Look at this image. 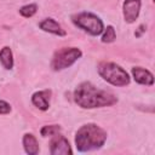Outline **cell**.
Segmentation results:
<instances>
[{"label":"cell","instance_id":"cell-9","mask_svg":"<svg viewBox=\"0 0 155 155\" xmlns=\"http://www.w3.org/2000/svg\"><path fill=\"white\" fill-rule=\"evenodd\" d=\"M39 28L45 33H50V34H53L57 36H65L67 35L65 29H63V27L52 17L44 18L41 22H39Z\"/></svg>","mask_w":155,"mask_h":155},{"label":"cell","instance_id":"cell-13","mask_svg":"<svg viewBox=\"0 0 155 155\" xmlns=\"http://www.w3.org/2000/svg\"><path fill=\"white\" fill-rule=\"evenodd\" d=\"M116 40V31L113 25H107L104 27L103 33L101 34V41L103 44H111Z\"/></svg>","mask_w":155,"mask_h":155},{"label":"cell","instance_id":"cell-14","mask_svg":"<svg viewBox=\"0 0 155 155\" xmlns=\"http://www.w3.org/2000/svg\"><path fill=\"white\" fill-rule=\"evenodd\" d=\"M36 12H38V4H35V2L23 5L18 10V13L24 18H31Z\"/></svg>","mask_w":155,"mask_h":155},{"label":"cell","instance_id":"cell-5","mask_svg":"<svg viewBox=\"0 0 155 155\" xmlns=\"http://www.w3.org/2000/svg\"><path fill=\"white\" fill-rule=\"evenodd\" d=\"M81 57H82V51L79 47L75 46L62 47L53 53L50 67L53 71H61L70 68Z\"/></svg>","mask_w":155,"mask_h":155},{"label":"cell","instance_id":"cell-11","mask_svg":"<svg viewBox=\"0 0 155 155\" xmlns=\"http://www.w3.org/2000/svg\"><path fill=\"white\" fill-rule=\"evenodd\" d=\"M22 145H23L24 151L28 155H36L40 151L38 139H36V137L33 133L27 132V133L23 134V137H22Z\"/></svg>","mask_w":155,"mask_h":155},{"label":"cell","instance_id":"cell-3","mask_svg":"<svg viewBox=\"0 0 155 155\" xmlns=\"http://www.w3.org/2000/svg\"><path fill=\"white\" fill-rule=\"evenodd\" d=\"M97 71L104 81L116 87H124L130 85L131 82L130 74L120 64L115 62H109V61L99 62L97 65Z\"/></svg>","mask_w":155,"mask_h":155},{"label":"cell","instance_id":"cell-10","mask_svg":"<svg viewBox=\"0 0 155 155\" xmlns=\"http://www.w3.org/2000/svg\"><path fill=\"white\" fill-rule=\"evenodd\" d=\"M131 74L133 80L144 86H153L154 85V75L150 70L143 68V67H133L131 69Z\"/></svg>","mask_w":155,"mask_h":155},{"label":"cell","instance_id":"cell-12","mask_svg":"<svg viewBox=\"0 0 155 155\" xmlns=\"http://www.w3.org/2000/svg\"><path fill=\"white\" fill-rule=\"evenodd\" d=\"M0 63L6 70H11L15 65L13 52L10 46H4L0 50Z\"/></svg>","mask_w":155,"mask_h":155},{"label":"cell","instance_id":"cell-2","mask_svg":"<svg viewBox=\"0 0 155 155\" xmlns=\"http://www.w3.org/2000/svg\"><path fill=\"white\" fill-rule=\"evenodd\" d=\"M108 138L107 131L94 122L82 125L75 132V148L79 153L93 151L103 148Z\"/></svg>","mask_w":155,"mask_h":155},{"label":"cell","instance_id":"cell-16","mask_svg":"<svg viewBox=\"0 0 155 155\" xmlns=\"http://www.w3.org/2000/svg\"><path fill=\"white\" fill-rule=\"evenodd\" d=\"M12 111V107L4 99H0V115H6Z\"/></svg>","mask_w":155,"mask_h":155},{"label":"cell","instance_id":"cell-8","mask_svg":"<svg viewBox=\"0 0 155 155\" xmlns=\"http://www.w3.org/2000/svg\"><path fill=\"white\" fill-rule=\"evenodd\" d=\"M52 91L51 90H40L31 94V103L35 108L41 111H46L50 108V99H51Z\"/></svg>","mask_w":155,"mask_h":155},{"label":"cell","instance_id":"cell-15","mask_svg":"<svg viewBox=\"0 0 155 155\" xmlns=\"http://www.w3.org/2000/svg\"><path fill=\"white\" fill-rule=\"evenodd\" d=\"M61 131H62L61 125H57V124H54V125H45V126L41 127L40 134H41V137L46 138V137H52V136L59 133Z\"/></svg>","mask_w":155,"mask_h":155},{"label":"cell","instance_id":"cell-1","mask_svg":"<svg viewBox=\"0 0 155 155\" xmlns=\"http://www.w3.org/2000/svg\"><path fill=\"white\" fill-rule=\"evenodd\" d=\"M74 102L82 109H96L111 107L117 103V97L105 90L96 87L90 81H82L76 86L73 93Z\"/></svg>","mask_w":155,"mask_h":155},{"label":"cell","instance_id":"cell-7","mask_svg":"<svg viewBox=\"0 0 155 155\" xmlns=\"http://www.w3.org/2000/svg\"><path fill=\"white\" fill-rule=\"evenodd\" d=\"M142 0H124L122 2V16L124 21L128 24L136 22L140 13Z\"/></svg>","mask_w":155,"mask_h":155},{"label":"cell","instance_id":"cell-17","mask_svg":"<svg viewBox=\"0 0 155 155\" xmlns=\"http://www.w3.org/2000/svg\"><path fill=\"white\" fill-rule=\"evenodd\" d=\"M145 30H147V25H145V24H140V25L138 27V29L134 31V36H136V38H140L142 34H143Z\"/></svg>","mask_w":155,"mask_h":155},{"label":"cell","instance_id":"cell-6","mask_svg":"<svg viewBox=\"0 0 155 155\" xmlns=\"http://www.w3.org/2000/svg\"><path fill=\"white\" fill-rule=\"evenodd\" d=\"M50 154L51 155H71L73 149L70 147L69 140L64 136L57 133L52 136V139L50 142Z\"/></svg>","mask_w":155,"mask_h":155},{"label":"cell","instance_id":"cell-4","mask_svg":"<svg viewBox=\"0 0 155 155\" xmlns=\"http://www.w3.org/2000/svg\"><path fill=\"white\" fill-rule=\"evenodd\" d=\"M71 22L75 27L92 36H98L104 30V23L99 16L93 12L82 11L71 16Z\"/></svg>","mask_w":155,"mask_h":155}]
</instances>
